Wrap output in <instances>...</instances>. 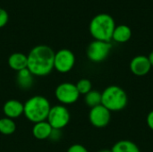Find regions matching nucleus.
<instances>
[{"instance_id":"7ed1b4c3","label":"nucleus","mask_w":153,"mask_h":152,"mask_svg":"<svg viewBox=\"0 0 153 152\" xmlns=\"http://www.w3.org/2000/svg\"><path fill=\"white\" fill-rule=\"evenodd\" d=\"M116 28L114 18L108 13H99L95 15L89 25L91 35L96 40L108 41L112 39V35Z\"/></svg>"},{"instance_id":"4be33fe9","label":"nucleus","mask_w":153,"mask_h":152,"mask_svg":"<svg viewBox=\"0 0 153 152\" xmlns=\"http://www.w3.org/2000/svg\"><path fill=\"white\" fill-rule=\"evenodd\" d=\"M61 136H62V132H61V130L53 129L48 139H50V140L53 141V142H56V141H59V140H60Z\"/></svg>"},{"instance_id":"412c9836","label":"nucleus","mask_w":153,"mask_h":152,"mask_svg":"<svg viewBox=\"0 0 153 152\" xmlns=\"http://www.w3.org/2000/svg\"><path fill=\"white\" fill-rule=\"evenodd\" d=\"M67 152H89L88 150L81 144H74L69 147Z\"/></svg>"},{"instance_id":"6ab92c4d","label":"nucleus","mask_w":153,"mask_h":152,"mask_svg":"<svg viewBox=\"0 0 153 152\" xmlns=\"http://www.w3.org/2000/svg\"><path fill=\"white\" fill-rule=\"evenodd\" d=\"M78 92L80 95H86L88 92H90L92 89L91 82L88 79H81L76 84H75Z\"/></svg>"},{"instance_id":"ddd939ff","label":"nucleus","mask_w":153,"mask_h":152,"mask_svg":"<svg viewBox=\"0 0 153 152\" xmlns=\"http://www.w3.org/2000/svg\"><path fill=\"white\" fill-rule=\"evenodd\" d=\"M52 130L53 128L48 121H42L34 124L32 127V134L38 140H46L49 138Z\"/></svg>"},{"instance_id":"a211bd4d","label":"nucleus","mask_w":153,"mask_h":152,"mask_svg":"<svg viewBox=\"0 0 153 152\" xmlns=\"http://www.w3.org/2000/svg\"><path fill=\"white\" fill-rule=\"evenodd\" d=\"M84 101L88 107L91 108L101 105V93L98 90H91L86 95H84Z\"/></svg>"},{"instance_id":"b1692460","label":"nucleus","mask_w":153,"mask_h":152,"mask_svg":"<svg viewBox=\"0 0 153 152\" xmlns=\"http://www.w3.org/2000/svg\"><path fill=\"white\" fill-rule=\"evenodd\" d=\"M148 59H149V61H150V64H151L152 67H153V51H152V52L150 53V55L148 56Z\"/></svg>"},{"instance_id":"9d476101","label":"nucleus","mask_w":153,"mask_h":152,"mask_svg":"<svg viewBox=\"0 0 153 152\" xmlns=\"http://www.w3.org/2000/svg\"><path fill=\"white\" fill-rule=\"evenodd\" d=\"M130 71L133 74L136 76H145L148 74L152 69V65L150 64V61L148 59V56H134L129 65Z\"/></svg>"},{"instance_id":"f8f14e48","label":"nucleus","mask_w":153,"mask_h":152,"mask_svg":"<svg viewBox=\"0 0 153 152\" xmlns=\"http://www.w3.org/2000/svg\"><path fill=\"white\" fill-rule=\"evenodd\" d=\"M27 65H28L27 56L22 53L20 52L13 53L8 58V65L13 71L19 72L23 69H26Z\"/></svg>"},{"instance_id":"1a4fd4ad","label":"nucleus","mask_w":153,"mask_h":152,"mask_svg":"<svg viewBox=\"0 0 153 152\" xmlns=\"http://www.w3.org/2000/svg\"><path fill=\"white\" fill-rule=\"evenodd\" d=\"M90 123L96 128L106 127L111 120V112L102 105L91 108L89 113Z\"/></svg>"},{"instance_id":"4468645a","label":"nucleus","mask_w":153,"mask_h":152,"mask_svg":"<svg viewBox=\"0 0 153 152\" xmlns=\"http://www.w3.org/2000/svg\"><path fill=\"white\" fill-rule=\"evenodd\" d=\"M132 37V30L129 26L126 24H120L118 26H116L112 39L118 43H126Z\"/></svg>"},{"instance_id":"5701e85b","label":"nucleus","mask_w":153,"mask_h":152,"mask_svg":"<svg viewBox=\"0 0 153 152\" xmlns=\"http://www.w3.org/2000/svg\"><path fill=\"white\" fill-rule=\"evenodd\" d=\"M146 122H147V125L149 126V128L153 131V110H152L148 116H147V118H146Z\"/></svg>"},{"instance_id":"f03ea898","label":"nucleus","mask_w":153,"mask_h":152,"mask_svg":"<svg viewBox=\"0 0 153 152\" xmlns=\"http://www.w3.org/2000/svg\"><path fill=\"white\" fill-rule=\"evenodd\" d=\"M51 106L43 96H33L23 104V115L31 123L47 121Z\"/></svg>"},{"instance_id":"aec40b11","label":"nucleus","mask_w":153,"mask_h":152,"mask_svg":"<svg viewBox=\"0 0 153 152\" xmlns=\"http://www.w3.org/2000/svg\"><path fill=\"white\" fill-rule=\"evenodd\" d=\"M8 20H9L8 13L4 9L0 8V28L5 26L6 23L8 22Z\"/></svg>"},{"instance_id":"9b49d317","label":"nucleus","mask_w":153,"mask_h":152,"mask_svg":"<svg viewBox=\"0 0 153 152\" xmlns=\"http://www.w3.org/2000/svg\"><path fill=\"white\" fill-rule=\"evenodd\" d=\"M3 111L5 117L13 120L23 115V104L17 99L7 100L3 107Z\"/></svg>"},{"instance_id":"20e7f679","label":"nucleus","mask_w":153,"mask_h":152,"mask_svg":"<svg viewBox=\"0 0 153 152\" xmlns=\"http://www.w3.org/2000/svg\"><path fill=\"white\" fill-rule=\"evenodd\" d=\"M128 97L124 89L117 85H110L101 92V105L110 112L121 111L126 108Z\"/></svg>"},{"instance_id":"dca6fc26","label":"nucleus","mask_w":153,"mask_h":152,"mask_svg":"<svg viewBox=\"0 0 153 152\" xmlns=\"http://www.w3.org/2000/svg\"><path fill=\"white\" fill-rule=\"evenodd\" d=\"M112 152H141L139 147L133 142L122 140L114 144L111 149Z\"/></svg>"},{"instance_id":"423d86ee","label":"nucleus","mask_w":153,"mask_h":152,"mask_svg":"<svg viewBox=\"0 0 153 152\" xmlns=\"http://www.w3.org/2000/svg\"><path fill=\"white\" fill-rule=\"evenodd\" d=\"M47 121L53 129L62 130L70 122V112L64 105L51 107Z\"/></svg>"},{"instance_id":"393cba45","label":"nucleus","mask_w":153,"mask_h":152,"mask_svg":"<svg viewBox=\"0 0 153 152\" xmlns=\"http://www.w3.org/2000/svg\"><path fill=\"white\" fill-rule=\"evenodd\" d=\"M99 152H112V151L111 150H108V149H104V150L100 151Z\"/></svg>"},{"instance_id":"f3484780","label":"nucleus","mask_w":153,"mask_h":152,"mask_svg":"<svg viewBox=\"0 0 153 152\" xmlns=\"http://www.w3.org/2000/svg\"><path fill=\"white\" fill-rule=\"evenodd\" d=\"M16 130V125L14 121L8 117L0 119V133L4 135H11Z\"/></svg>"},{"instance_id":"2eb2a0df","label":"nucleus","mask_w":153,"mask_h":152,"mask_svg":"<svg viewBox=\"0 0 153 152\" xmlns=\"http://www.w3.org/2000/svg\"><path fill=\"white\" fill-rule=\"evenodd\" d=\"M17 84L22 90H29L33 84V75L26 68L17 72Z\"/></svg>"},{"instance_id":"0eeeda50","label":"nucleus","mask_w":153,"mask_h":152,"mask_svg":"<svg viewBox=\"0 0 153 152\" xmlns=\"http://www.w3.org/2000/svg\"><path fill=\"white\" fill-rule=\"evenodd\" d=\"M55 96L61 105L65 106L75 103L80 97V93L78 92L75 84L71 82H63L56 87Z\"/></svg>"},{"instance_id":"39448f33","label":"nucleus","mask_w":153,"mask_h":152,"mask_svg":"<svg viewBox=\"0 0 153 152\" xmlns=\"http://www.w3.org/2000/svg\"><path fill=\"white\" fill-rule=\"evenodd\" d=\"M111 49L112 45L110 42L95 39L87 47V57L93 63H101L107 59Z\"/></svg>"},{"instance_id":"6e6552de","label":"nucleus","mask_w":153,"mask_h":152,"mask_svg":"<svg viewBox=\"0 0 153 152\" xmlns=\"http://www.w3.org/2000/svg\"><path fill=\"white\" fill-rule=\"evenodd\" d=\"M75 64L74 54L66 48H63L55 53L54 69L60 73H66L70 72Z\"/></svg>"},{"instance_id":"f257e3e1","label":"nucleus","mask_w":153,"mask_h":152,"mask_svg":"<svg viewBox=\"0 0 153 152\" xmlns=\"http://www.w3.org/2000/svg\"><path fill=\"white\" fill-rule=\"evenodd\" d=\"M54 50L46 45L34 47L27 56V69L33 76L42 77L48 75L54 69Z\"/></svg>"}]
</instances>
